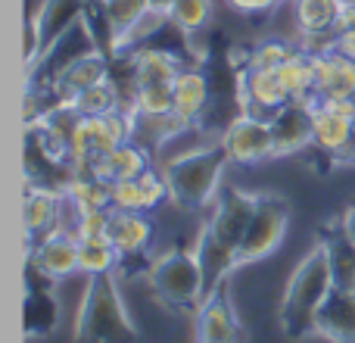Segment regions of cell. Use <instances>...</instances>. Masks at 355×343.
Masks as SVG:
<instances>
[{
  "instance_id": "6da1fadb",
  "label": "cell",
  "mask_w": 355,
  "mask_h": 343,
  "mask_svg": "<svg viewBox=\"0 0 355 343\" xmlns=\"http://www.w3.org/2000/svg\"><path fill=\"white\" fill-rule=\"evenodd\" d=\"M334 294V271L327 246L315 244L300 265L293 269L281 300V328L287 337H309L315 334V315L324 306V300Z\"/></svg>"
},
{
  "instance_id": "7a4b0ae2",
  "label": "cell",
  "mask_w": 355,
  "mask_h": 343,
  "mask_svg": "<svg viewBox=\"0 0 355 343\" xmlns=\"http://www.w3.org/2000/svg\"><path fill=\"white\" fill-rule=\"evenodd\" d=\"M75 343H137L116 271L94 275L75 312Z\"/></svg>"
},
{
  "instance_id": "3957f363",
  "label": "cell",
  "mask_w": 355,
  "mask_h": 343,
  "mask_svg": "<svg viewBox=\"0 0 355 343\" xmlns=\"http://www.w3.org/2000/svg\"><path fill=\"white\" fill-rule=\"evenodd\" d=\"M227 153L221 147V141L212 144H200L196 150L184 156H175V160L162 162V175L168 181V194H172L175 203L187 209H202L218 196L221 190V175H225L227 166Z\"/></svg>"
},
{
  "instance_id": "277c9868",
  "label": "cell",
  "mask_w": 355,
  "mask_h": 343,
  "mask_svg": "<svg viewBox=\"0 0 355 343\" xmlns=\"http://www.w3.org/2000/svg\"><path fill=\"white\" fill-rule=\"evenodd\" d=\"M147 281L150 290L172 309L200 306L202 296H206L202 265L196 259V253L187 250H168L162 256H156L147 269Z\"/></svg>"
},
{
  "instance_id": "5b68a950",
  "label": "cell",
  "mask_w": 355,
  "mask_h": 343,
  "mask_svg": "<svg viewBox=\"0 0 355 343\" xmlns=\"http://www.w3.org/2000/svg\"><path fill=\"white\" fill-rule=\"evenodd\" d=\"M287 231H290V203L275 194L259 196L252 221H250V228H246V237H243V244L237 246V265H250V262L268 259L275 250H281Z\"/></svg>"
},
{
  "instance_id": "8992f818",
  "label": "cell",
  "mask_w": 355,
  "mask_h": 343,
  "mask_svg": "<svg viewBox=\"0 0 355 343\" xmlns=\"http://www.w3.org/2000/svg\"><path fill=\"white\" fill-rule=\"evenodd\" d=\"M85 19V0H37L28 19V47H25V62H37V56L56 44L66 31Z\"/></svg>"
},
{
  "instance_id": "52a82bcc",
  "label": "cell",
  "mask_w": 355,
  "mask_h": 343,
  "mask_svg": "<svg viewBox=\"0 0 355 343\" xmlns=\"http://www.w3.org/2000/svg\"><path fill=\"white\" fill-rule=\"evenodd\" d=\"M218 141L225 147L227 160L237 162V166H256V162L275 160L271 119L256 116V112H240L237 119H231Z\"/></svg>"
},
{
  "instance_id": "ba28073f",
  "label": "cell",
  "mask_w": 355,
  "mask_h": 343,
  "mask_svg": "<svg viewBox=\"0 0 355 343\" xmlns=\"http://www.w3.org/2000/svg\"><path fill=\"white\" fill-rule=\"evenodd\" d=\"M256 203H259L256 194H246V190H240V187H227V190H221L218 203H215L212 215H209V221H206L209 234H212L221 246H227L234 256H237V246L243 244V237H246V228H250V221H252Z\"/></svg>"
},
{
  "instance_id": "9c48e42d",
  "label": "cell",
  "mask_w": 355,
  "mask_h": 343,
  "mask_svg": "<svg viewBox=\"0 0 355 343\" xmlns=\"http://www.w3.org/2000/svg\"><path fill=\"white\" fill-rule=\"evenodd\" d=\"M312 110L315 97L309 100H290L271 116V131H275V156H293L315 144L312 137Z\"/></svg>"
},
{
  "instance_id": "30bf717a",
  "label": "cell",
  "mask_w": 355,
  "mask_h": 343,
  "mask_svg": "<svg viewBox=\"0 0 355 343\" xmlns=\"http://www.w3.org/2000/svg\"><path fill=\"white\" fill-rule=\"evenodd\" d=\"M293 97L284 87L277 69H246L240 75V103H243V112H256V116L271 119Z\"/></svg>"
},
{
  "instance_id": "8fae6325",
  "label": "cell",
  "mask_w": 355,
  "mask_h": 343,
  "mask_svg": "<svg viewBox=\"0 0 355 343\" xmlns=\"http://www.w3.org/2000/svg\"><path fill=\"white\" fill-rule=\"evenodd\" d=\"M31 265L41 271L47 281H66L75 271H81L78 262V240L72 234H44L31 246Z\"/></svg>"
},
{
  "instance_id": "7c38bea8",
  "label": "cell",
  "mask_w": 355,
  "mask_h": 343,
  "mask_svg": "<svg viewBox=\"0 0 355 343\" xmlns=\"http://www.w3.org/2000/svg\"><path fill=\"white\" fill-rule=\"evenodd\" d=\"M315 66V100H337L355 97V62L340 50L312 53Z\"/></svg>"
},
{
  "instance_id": "4fadbf2b",
  "label": "cell",
  "mask_w": 355,
  "mask_h": 343,
  "mask_svg": "<svg viewBox=\"0 0 355 343\" xmlns=\"http://www.w3.org/2000/svg\"><path fill=\"white\" fill-rule=\"evenodd\" d=\"M315 334L331 343H355V290H337L315 315Z\"/></svg>"
},
{
  "instance_id": "5bb4252c",
  "label": "cell",
  "mask_w": 355,
  "mask_h": 343,
  "mask_svg": "<svg viewBox=\"0 0 355 343\" xmlns=\"http://www.w3.org/2000/svg\"><path fill=\"white\" fill-rule=\"evenodd\" d=\"M196 337H200V343H240L237 315H234L225 290H218V294L206 296V300L200 303Z\"/></svg>"
},
{
  "instance_id": "9a60e30c",
  "label": "cell",
  "mask_w": 355,
  "mask_h": 343,
  "mask_svg": "<svg viewBox=\"0 0 355 343\" xmlns=\"http://www.w3.org/2000/svg\"><path fill=\"white\" fill-rule=\"evenodd\" d=\"M110 60H106L103 50H91V53L78 56V60L72 62V66L66 69V72H60V78L53 81V97L56 100H75L81 91H87V87L100 85V81L110 78Z\"/></svg>"
},
{
  "instance_id": "2e32d148",
  "label": "cell",
  "mask_w": 355,
  "mask_h": 343,
  "mask_svg": "<svg viewBox=\"0 0 355 343\" xmlns=\"http://www.w3.org/2000/svg\"><path fill=\"white\" fill-rule=\"evenodd\" d=\"M110 240L116 244V250L125 256H141L153 240V221L144 212H119L112 209L110 215Z\"/></svg>"
},
{
  "instance_id": "e0dca14e",
  "label": "cell",
  "mask_w": 355,
  "mask_h": 343,
  "mask_svg": "<svg viewBox=\"0 0 355 343\" xmlns=\"http://www.w3.org/2000/svg\"><path fill=\"white\" fill-rule=\"evenodd\" d=\"M181 60L168 50L141 47L131 53V75H135V87L147 85H175L178 72H181Z\"/></svg>"
},
{
  "instance_id": "ac0fdd59",
  "label": "cell",
  "mask_w": 355,
  "mask_h": 343,
  "mask_svg": "<svg viewBox=\"0 0 355 343\" xmlns=\"http://www.w3.org/2000/svg\"><path fill=\"white\" fill-rule=\"evenodd\" d=\"M60 187H47V184H28V194H25V228H28L31 237H44L56 228V215H60Z\"/></svg>"
},
{
  "instance_id": "d6986e66",
  "label": "cell",
  "mask_w": 355,
  "mask_h": 343,
  "mask_svg": "<svg viewBox=\"0 0 355 343\" xmlns=\"http://www.w3.org/2000/svg\"><path fill=\"white\" fill-rule=\"evenodd\" d=\"M175 91V116L184 119L187 125H196L202 116V110H206L209 103V81L202 72H196V69H181L172 85Z\"/></svg>"
},
{
  "instance_id": "ffe728a7",
  "label": "cell",
  "mask_w": 355,
  "mask_h": 343,
  "mask_svg": "<svg viewBox=\"0 0 355 343\" xmlns=\"http://www.w3.org/2000/svg\"><path fill=\"white\" fill-rule=\"evenodd\" d=\"M343 0H293V22L302 35H337Z\"/></svg>"
},
{
  "instance_id": "44dd1931",
  "label": "cell",
  "mask_w": 355,
  "mask_h": 343,
  "mask_svg": "<svg viewBox=\"0 0 355 343\" xmlns=\"http://www.w3.org/2000/svg\"><path fill=\"white\" fill-rule=\"evenodd\" d=\"M352 131H355V119L343 116V112H337V110H327L324 103H318V100H315V110H312L315 147L327 150V153L334 156L346 141H349Z\"/></svg>"
},
{
  "instance_id": "7402d4cb",
  "label": "cell",
  "mask_w": 355,
  "mask_h": 343,
  "mask_svg": "<svg viewBox=\"0 0 355 343\" xmlns=\"http://www.w3.org/2000/svg\"><path fill=\"white\" fill-rule=\"evenodd\" d=\"M321 244L327 246V256H331L334 287L355 290V240L343 228H334V231L321 234Z\"/></svg>"
},
{
  "instance_id": "603a6c76",
  "label": "cell",
  "mask_w": 355,
  "mask_h": 343,
  "mask_svg": "<svg viewBox=\"0 0 355 343\" xmlns=\"http://www.w3.org/2000/svg\"><path fill=\"white\" fill-rule=\"evenodd\" d=\"M284 87L290 91L293 100H309L315 97V66H312V53H306L302 47H293V53L281 62L277 69Z\"/></svg>"
},
{
  "instance_id": "cb8c5ba5",
  "label": "cell",
  "mask_w": 355,
  "mask_h": 343,
  "mask_svg": "<svg viewBox=\"0 0 355 343\" xmlns=\"http://www.w3.org/2000/svg\"><path fill=\"white\" fill-rule=\"evenodd\" d=\"M100 10H103L106 28H110V44H112L153 10V0H100Z\"/></svg>"
},
{
  "instance_id": "d4e9b609",
  "label": "cell",
  "mask_w": 355,
  "mask_h": 343,
  "mask_svg": "<svg viewBox=\"0 0 355 343\" xmlns=\"http://www.w3.org/2000/svg\"><path fill=\"white\" fill-rule=\"evenodd\" d=\"M78 262H81V275L94 278V275L116 271V265L122 262V253L116 250V244L110 237L78 240Z\"/></svg>"
},
{
  "instance_id": "484cf974",
  "label": "cell",
  "mask_w": 355,
  "mask_h": 343,
  "mask_svg": "<svg viewBox=\"0 0 355 343\" xmlns=\"http://www.w3.org/2000/svg\"><path fill=\"white\" fill-rule=\"evenodd\" d=\"M215 12V0H175L172 10H168V19L181 35H196L202 31L209 22H212Z\"/></svg>"
},
{
  "instance_id": "4316f807",
  "label": "cell",
  "mask_w": 355,
  "mask_h": 343,
  "mask_svg": "<svg viewBox=\"0 0 355 343\" xmlns=\"http://www.w3.org/2000/svg\"><path fill=\"white\" fill-rule=\"evenodd\" d=\"M119 100H122L119 87L106 78V81H100V85L81 91L78 97L69 100V103H72L85 119H97V116H106V112H116L119 110Z\"/></svg>"
},
{
  "instance_id": "83f0119b",
  "label": "cell",
  "mask_w": 355,
  "mask_h": 343,
  "mask_svg": "<svg viewBox=\"0 0 355 343\" xmlns=\"http://www.w3.org/2000/svg\"><path fill=\"white\" fill-rule=\"evenodd\" d=\"M66 194L78 203L81 212L110 209V181H103V178H75V181L66 184Z\"/></svg>"
},
{
  "instance_id": "f1b7e54d",
  "label": "cell",
  "mask_w": 355,
  "mask_h": 343,
  "mask_svg": "<svg viewBox=\"0 0 355 343\" xmlns=\"http://www.w3.org/2000/svg\"><path fill=\"white\" fill-rule=\"evenodd\" d=\"M112 160V181L116 178H141L150 169V150L141 147L137 141H128L110 153Z\"/></svg>"
},
{
  "instance_id": "f546056e",
  "label": "cell",
  "mask_w": 355,
  "mask_h": 343,
  "mask_svg": "<svg viewBox=\"0 0 355 343\" xmlns=\"http://www.w3.org/2000/svg\"><path fill=\"white\" fill-rule=\"evenodd\" d=\"M175 110V91L172 85H147L135 87V100H131V112H144V116H166Z\"/></svg>"
},
{
  "instance_id": "4dcf8cb0",
  "label": "cell",
  "mask_w": 355,
  "mask_h": 343,
  "mask_svg": "<svg viewBox=\"0 0 355 343\" xmlns=\"http://www.w3.org/2000/svg\"><path fill=\"white\" fill-rule=\"evenodd\" d=\"M110 209L119 212H147L144 209V194L137 178H116L110 181Z\"/></svg>"
},
{
  "instance_id": "1f68e13d",
  "label": "cell",
  "mask_w": 355,
  "mask_h": 343,
  "mask_svg": "<svg viewBox=\"0 0 355 343\" xmlns=\"http://www.w3.org/2000/svg\"><path fill=\"white\" fill-rule=\"evenodd\" d=\"M293 53V47H287L284 41H262L259 47H252L246 69H281V62Z\"/></svg>"
},
{
  "instance_id": "d6a6232c",
  "label": "cell",
  "mask_w": 355,
  "mask_h": 343,
  "mask_svg": "<svg viewBox=\"0 0 355 343\" xmlns=\"http://www.w3.org/2000/svg\"><path fill=\"white\" fill-rule=\"evenodd\" d=\"M141 194H144V209H156L159 203H166V200H172V194H168V181H166V175H162V169H153L150 166L147 172H144L141 178Z\"/></svg>"
},
{
  "instance_id": "836d02e7",
  "label": "cell",
  "mask_w": 355,
  "mask_h": 343,
  "mask_svg": "<svg viewBox=\"0 0 355 343\" xmlns=\"http://www.w3.org/2000/svg\"><path fill=\"white\" fill-rule=\"evenodd\" d=\"M110 215L112 209H87V212H81L78 228H75V240L110 237Z\"/></svg>"
},
{
  "instance_id": "e575fe53",
  "label": "cell",
  "mask_w": 355,
  "mask_h": 343,
  "mask_svg": "<svg viewBox=\"0 0 355 343\" xmlns=\"http://www.w3.org/2000/svg\"><path fill=\"white\" fill-rule=\"evenodd\" d=\"M225 3L237 12H246V16H259V12L275 10V6L284 3V0H225Z\"/></svg>"
},
{
  "instance_id": "d590c367",
  "label": "cell",
  "mask_w": 355,
  "mask_h": 343,
  "mask_svg": "<svg viewBox=\"0 0 355 343\" xmlns=\"http://www.w3.org/2000/svg\"><path fill=\"white\" fill-rule=\"evenodd\" d=\"M334 50H340V53L349 56V60L355 62V28L337 31V37H334Z\"/></svg>"
},
{
  "instance_id": "8d00e7d4",
  "label": "cell",
  "mask_w": 355,
  "mask_h": 343,
  "mask_svg": "<svg viewBox=\"0 0 355 343\" xmlns=\"http://www.w3.org/2000/svg\"><path fill=\"white\" fill-rule=\"evenodd\" d=\"M334 162H337V166H355V131L349 135V141L334 153Z\"/></svg>"
},
{
  "instance_id": "74e56055",
  "label": "cell",
  "mask_w": 355,
  "mask_h": 343,
  "mask_svg": "<svg viewBox=\"0 0 355 343\" xmlns=\"http://www.w3.org/2000/svg\"><path fill=\"white\" fill-rule=\"evenodd\" d=\"M343 28H355V6L352 3H343V16H340L337 31H343Z\"/></svg>"
},
{
  "instance_id": "f35d334b",
  "label": "cell",
  "mask_w": 355,
  "mask_h": 343,
  "mask_svg": "<svg viewBox=\"0 0 355 343\" xmlns=\"http://www.w3.org/2000/svg\"><path fill=\"white\" fill-rule=\"evenodd\" d=\"M340 228H343V231L355 240V206H349V209L343 212V219H340Z\"/></svg>"
},
{
  "instance_id": "ab89813d",
  "label": "cell",
  "mask_w": 355,
  "mask_h": 343,
  "mask_svg": "<svg viewBox=\"0 0 355 343\" xmlns=\"http://www.w3.org/2000/svg\"><path fill=\"white\" fill-rule=\"evenodd\" d=\"M172 3H175V0H153V6H156V10H172Z\"/></svg>"
},
{
  "instance_id": "60d3db41",
  "label": "cell",
  "mask_w": 355,
  "mask_h": 343,
  "mask_svg": "<svg viewBox=\"0 0 355 343\" xmlns=\"http://www.w3.org/2000/svg\"><path fill=\"white\" fill-rule=\"evenodd\" d=\"M343 3H352V6H355V0H343Z\"/></svg>"
}]
</instances>
